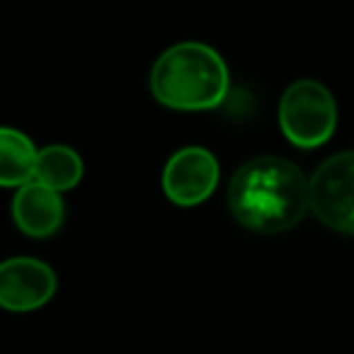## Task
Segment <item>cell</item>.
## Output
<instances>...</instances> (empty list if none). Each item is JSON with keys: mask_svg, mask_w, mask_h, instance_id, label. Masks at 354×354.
Returning <instances> with one entry per match:
<instances>
[{"mask_svg": "<svg viewBox=\"0 0 354 354\" xmlns=\"http://www.w3.org/2000/svg\"><path fill=\"white\" fill-rule=\"evenodd\" d=\"M228 207L233 218L250 231H289L310 209L308 180L284 158H252L238 167L228 185Z\"/></svg>", "mask_w": 354, "mask_h": 354, "instance_id": "6da1fadb", "label": "cell"}, {"mask_svg": "<svg viewBox=\"0 0 354 354\" xmlns=\"http://www.w3.org/2000/svg\"><path fill=\"white\" fill-rule=\"evenodd\" d=\"M228 68L218 51L199 41H183L162 51L151 71V93L180 112H207L226 100Z\"/></svg>", "mask_w": 354, "mask_h": 354, "instance_id": "7a4b0ae2", "label": "cell"}, {"mask_svg": "<svg viewBox=\"0 0 354 354\" xmlns=\"http://www.w3.org/2000/svg\"><path fill=\"white\" fill-rule=\"evenodd\" d=\"M279 127L299 148H318L335 133L337 104L330 90L318 80H296L279 102Z\"/></svg>", "mask_w": 354, "mask_h": 354, "instance_id": "3957f363", "label": "cell"}, {"mask_svg": "<svg viewBox=\"0 0 354 354\" xmlns=\"http://www.w3.org/2000/svg\"><path fill=\"white\" fill-rule=\"evenodd\" d=\"M310 212L328 228L354 236V151L328 158L308 180Z\"/></svg>", "mask_w": 354, "mask_h": 354, "instance_id": "277c9868", "label": "cell"}, {"mask_svg": "<svg viewBox=\"0 0 354 354\" xmlns=\"http://www.w3.org/2000/svg\"><path fill=\"white\" fill-rule=\"evenodd\" d=\"M56 272L35 257H10L0 262V308L30 313L46 306L56 294Z\"/></svg>", "mask_w": 354, "mask_h": 354, "instance_id": "5b68a950", "label": "cell"}, {"mask_svg": "<svg viewBox=\"0 0 354 354\" xmlns=\"http://www.w3.org/2000/svg\"><path fill=\"white\" fill-rule=\"evenodd\" d=\"M218 185V162L207 148L189 146L177 151L162 170V189L177 207L207 202Z\"/></svg>", "mask_w": 354, "mask_h": 354, "instance_id": "8992f818", "label": "cell"}, {"mask_svg": "<svg viewBox=\"0 0 354 354\" xmlns=\"http://www.w3.org/2000/svg\"><path fill=\"white\" fill-rule=\"evenodd\" d=\"M64 199L59 192L39 183H27L17 189L12 199V218L15 226L30 238H49L64 223Z\"/></svg>", "mask_w": 354, "mask_h": 354, "instance_id": "52a82bcc", "label": "cell"}, {"mask_svg": "<svg viewBox=\"0 0 354 354\" xmlns=\"http://www.w3.org/2000/svg\"><path fill=\"white\" fill-rule=\"evenodd\" d=\"M37 148L22 131L0 127V187H25L35 180Z\"/></svg>", "mask_w": 354, "mask_h": 354, "instance_id": "ba28073f", "label": "cell"}, {"mask_svg": "<svg viewBox=\"0 0 354 354\" xmlns=\"http://www.w3.org/2000/svg\"><path fill=\"white\" fill-rule=\"evenodd\" d=\"M83 160L68 146H46L37 153L35 183L54 189V192H68L83 180Z\"/></svg>", "mask_w": 354, "mask_h": 354, "instance_id": "9c48e42d", "label": "cell"}]
</instances>
